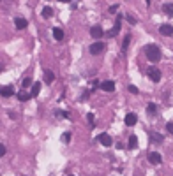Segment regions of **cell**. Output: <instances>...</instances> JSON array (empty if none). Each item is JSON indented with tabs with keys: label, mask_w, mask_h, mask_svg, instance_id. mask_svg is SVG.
<instances>
[{
	"label": "cell",
	"mask_w": 173,
	"mask_h": 176,
	"mask_svg": "<svg viewBox=\"0 0 173 176\" xmlns=\"http://www.w3.org/2000/svg\"><path fill=\"white\" fill-rule=\"evenodd\" d=\"M0 95H2V97H12V95H14V90H12V86H2L0 88Z\"/></svg>",
	"instance_id": "cell-9"
},
{
	"label": "cell",
	"mask_w": 173,
	"mask_h": 176,
	"mask_svg": "<svg viewBox=\"0 0 173 176\" xmlns=\"http://www.w3.org/2000/svg\"><path fill=\"white\" fill-rule=\"evenodd\" d=\"M145 55H147V58H148L150 62H154V64L161 60V50L157 48L156 44H148V46H147L145 48Z\"/></svg>",
	"instance_id": "cell-1"
},
{
	"label": "cell",
	"mask_w": 173,
	"mask_h": 176,
	"mask_svg": "<svg viewBox=\"0 0 173 176\" xmlns=\"http://www.w3.org/2000/svg\"><path fill=\"white\" fill-rule=\"evenodd\" d=\"M166 130L170 132V134H173V123H166Z\"/></svg>",
	"instance_id": "cell-25"
},
{
	"label": "cell",
	"mask_w": 173,
	"mask_h": 176,
	"mask_svg": "<svg viewBox=\"0 0 173 176\" xmlns=\"http://www.w3.org/2000/svg\"><path fill=\"white\" fill-rule=\"evenodd\" d=\"M120 21H122V16H119V18H117V23H115V27H113V28H111V30L108 32V35H110V37H113V35H117V33H119V30H120Z\"/></svg>",
	"instance_id": "cell-10"
},
{
	"label": "cell",
	"mask_w": 173,
	"mask_h": 176,
	"mask_svg": "<svg viewBox=\"0 0 173 176\" xmlns=\"http://www.w3.org/2000/svg\"><path fill=\"white\" fill-rule=\"evenodd\" d=\"M0 72H2V65H0Z\"/></svg>",
	"instance_id": "cell-32"
},
{
	"label": "cell",
	"mask_w": 173,
	"mask_h": 176,
	"mask_svg": "<svg viewBox=\"0 0 173 176\" xmlns=\"http://www.w3.org/2000/svg\"><path fill=\"white\" fill-rule=\"evenodd\" d=\"M129 92H131V94H138V88H136L134 85H131V86H129Z\"/></svg>",
	"instance_id": "cell-26"
},
{
	"label": "cell",
	"mask_w": 173,
	"mask_h": 176,
	"mask_svg": "<svg viewBox=\"0 0 173 176\" xmlns=\"http://www.w3.org/2000/svg\"><path fill=\"white\" fill-rule=\"evenodd\" d=\"M159 32H161L162 35H173V27L171 25H161V27H159Z\"/></svg>",
	"instance_id": "cell-12"
},
{
	"label": "cell",
	"mask_w": 173,
	"mask_h": 176,
	"mask_svg": "<svg viewBox=\"0 0 173 176\" xmlns=\"http://www.w3.org/2000/svg\"><path fill=\"white\" fill-rule=\"evenodd\" d=\"M103 28L99 27V25H94L92 28H90V35H92V39H101L103 37Z\"/></svg>",
	"instance_id": "cell-4"
},
{
	"label": "cell",
	"mask_w": 173,
	"mask_h": 176,
	"mask_svg": "<svg viewBox=\"0 0 173 176\" xmlns=\"http://www.w3.org/2000/svg\"><path fill=\"white\" fill-rule=\"evenodd\" d=\"M148 160H150L152 164H161V162H162V157L157 153V152H150V153H148Z\"/></svg>",
	"instance_id": "cell-8"
},
{
	"label": "cell",
	"mask_w": 173,
	"mask_h": 176,
	"mask_svg": "<svg viewBox=\"0 0 173 176\" xmlns=\"http://www.w3.org/2000/svg\"><path fill=\"white\" fill-rule=\"evenodd\" d=\"M148 77H150L154 83H159L161 81V71H159L157 67H150V69H148Z\"/></svg>",
	"instance_id": "cell-2"
},
{
	"label": "cell",
	"mask_w": 173,
	"mask_h": 176,
	"mask_svg": "<svg viewBox=\"0 0 173 176\" xmlns=\"http://www.w3.org/2000/svg\"><path fill=\"white\" fill-rule=\"evenodd\" d=\"M23 88H28V86H32V79H30V77H25V79H23Z\"/></svg>",
	"instance_id": "cell-23"
},
{
	"label": "cell",
	"mask_w": 173,
	"mask_h": 176,
	"mask_svg": "<svg viewBox=\"0 0 173 176\" xmlns=\"http://www.w3.org/2000/svg\"><path fill=\"white\" fill-rule=\"evenodd\" d=\"M60 2H64V4H69L71 0H60Z\"/></svg>",
	"instance_id": "cell-31"
},
{
	"label": "cell",
	"mask_w": 173,
	"mask_h": 176,
	"mask_svg": "<svg viewBox=\"0 0 173 176\" xmlns=\"http://www.w3.org/2000/svg\"><path fill=\"white\" fill-rule=\"evenodd\" d=\"M88 121H90V125H96V123H94V115H88Z\"/></svg>",
	"instance_id": "cell-30"
},
{
	"label": "cell",
	"mask_w": 173,
	"mask_h": 176,
	"mask_svg": "<svg viewBox=\"0 0 173 176\" xmlns=\"http://www.w3.org/2000/svg\"><path fill=\"white\" fill-rule=\"evenodd\" d=\"M44 77H46V83H48V85H51V83L55 81V74L49 71V69H44Z\"/></svg>",
	"instance_id": "cell-13"
},
{
	"label": "cell",
	"mask_w": 173,
	"mask_h": 176,
	"mask_svg": "<svg viewBox=\"0 0 173 176\" xmlns=\"http://www.w3.org/2000/svg\"><path fill=\"white\" fill-rule=\"evenodd\" d=\"M101 90H104V92H113L115 90V83L110 81V79H106V81L101 83Z\"/></svg>",
	"instance_id": "cell-7"
},
{
	"label": "cell",
	"mask_w": 173,
	"mask_h": 176,
	"mask_svg": "<svg viewBox=\"0 0 173 176\" xmlns=\"http://www.w3.org/2000/svg\"><path fill=\"white\" fill-rule=\"evenodd\" d=\"M129 42H131V35H127V37L124 39V44H122V51H125V50H127V46H129Z\"/></svg>",
	"instance_id": "cell-22"
},
{
	"label": "cell",
	"mask_w": 173,
	"mask_h": 176,
	"mask_svg": "<svg viewBox=\"0 0 173 176\" xmlns=\"http://www.w3.org/2000/svg\"><path fill=\"white\" fill-rule=\"evenodd\" d=\"M131 150H134L136 146H138V138L136 136H129V144H127Z\"/></svg>",
	"instance_id": "cell-16"
},
{
	"label": "cell",
	"mask_w": 173,
	"mask_h": 176,
	"mask_svg": "<svg viewBox=\"0 0 173 176\" xmlns=\"http://www.w3.org/2000/svg\"><path fill=\"white\" fill-rule=\"evenodd\" d=\"M117 9H119V6H111V7H110V12H111V14H115V12H117Z\"/></svg>",
	"instance_id": "cell-28"
},
{
	"label": "cell",
	"mask_w": 173,
	"mask_h": 176,
	"mask_svg": "<svg viewBox=\"0 0 173 176\" xmlns=\"http://www.w3.org/2000/svg\"><path fill=\"white\" fill-rule=\"evenodd\" d=\"M150 138L154 143H162V136L161 134H157V132H154V134H150Z\"/></svg>",
	"instance_id": "cell-20"
},
{
	"label": "cell",
	"mask_w": 173,
	"mask_h": 176,
	"mask_svg": "<svg viewBox=\"0 0 173 176\" xmlns=\"http://www.w3.org/2000/svg\"><path fill=\"white\" fill-rule=\"evenodd\" d=\"M127 20H129L133 25H136V18H133V16H129V14H127Z\"/></svg>",
	"instance_id": "cell-29"
},
{
	"label": "cell",
	"mask_w": 173,
	"mask_h": 176,
	"mask_svg": "<svg viewBox=\"0 0 173 176\" xmlns=\"http://www.w3.org/2000/svg\"><path fill=\"white\" fill-rule=\"evenodd\" d=\"M14 25H16L18 30H23V28H27L28 21L25 20V18H16V20H14Z\"/></svg>",
	"instance_id": "cell-11"
},
{
	"label": "cell",
	"mask_w": 173,
	"mask_h": 176,
	"mask_svg": "<svg viewBox=\"0 0 173 176\" xmlns=\"http://www.w3.org/2000/svg\"><path fill=\"white\" fill-rule=\"evenodd\" d=\"M53 37L57 39V41H62V39H64V32H62L60 28H53Z\"/></svg>",
	"instance_id": "cell-17"
},
{
	"label": "cell",
	"mask_w": 173,
	"mask_h": 176,
	"mask_svg": "<svg viewBox=\"0 0 173 176\" xmlns=\"http://www.w3.org/2000/svg\"><path fill=\"white\" fill-rule=\"evenodd\" d=\"M162 11H164L168 16L171 18L173 16V4H164V6H162Z\"/></svg>",
	"instance_id": "cell-15"
},
{
	"label": "cell",
	"mask_w": 173,
	"mask_h": 176,
	"mask_svg": "<svg viewBox=\"0 0 173 176\" xmlns=\"http://www.w3.org/2000/svg\"><path fill=\"white\" fill-rule=\"evenodd\" d=\"M62 141H64V143H69V141H71V134H69V132H65L64 136H62Z\"/></svg>",
	"instance_id": "cell-24"
},
{
	"label": "cell",
	"mask_w": 173,
	"mask_h": 176,
	"mask_svg": "<svg viewBox=\"0 0 173 176\" xmlns=\"http://www.w3.org/2000/svg\"><path fill=\"white\" fill-rule=\"evenodd\" d=\"M147 113H148V115H156V113H157V106L150 102V104L147 106Z\"/></svg>",
	"instance_id": "cell-19"
},
{
	"label": "cell",
	"mask_w": 173,
	"mask_h": 176,
	"mask_svg": "<svg viewBox=\"0 0 173 176\" xmlns=\"http://www.w3.org/2000/svg\"><path fill=\"white\" fill-rule=\"evenodd\" d=\"M104 48H106V46L97 41V42H94L92 46H90V53H92V55H101V53L104 51Z\"/></svg>",
	"instance_id": "cell-3"
},
{
	"label": "cell",
	"mask_w": 173,
	"mask_h": 176,
	"mask_svg": "<svg viewBox=\"0 0 173 176\" xmlns=\"http://www.w3.org/2000/svg\"><path fill=\"white\" fill-rule=\"evenodd\" d=\"M136 121H138V116H136L134 113H127V115H125V125L127 127L136 125Z\"/></svg>",
	"instance_id": "cell-6"
},
{
	"label": "cell",
	"mask_w": 173,
	"mask_h": 176,
	"mask_svg": "<svg viewBox=\"0 0 173 176\" xmlns=\"http://www.w3.org/2000/svg\"><path fill=\"white\" fill-rule=\"evenodd\" d=\"M99 143L103 144V146H111L113 141H111V138H110L106 132H103V134H99Z\"/></svg>",
	"instance_id": "cell-5"
},
{
	"label": "cell",
	"mask_w": 173,
	"mask_h": 176,
	"mask_svg": "<svg viewBox=\"0 0 173 176\" xmlns=\"http://www.w3.org/2000/svg\"><path fill=\"white\" fill-rule=\"evenodd\" d=\"M43 16L44 18H51L53 16V9H51V7H44L43 9Z\"/></svg>",
	"instance_id": "cell-21"
},
{
	"label": "cell",
	"mask_w": 173,
	"mask_h": 176,
	"mask_svg": "<svg viewBox=\"0 0 173 176\" xmlns=\"http://www.w3.org/2000/svg\"><path fill=\"white\" fill-rule=\"evenodd\" d=\"M39 90H41V83H32V90H30V97H37Z\"/></svg>",
	"instance_id": "cell-14"
},
{
	"label": "cell",
	"mask_w": 173,
	"mask_h": 176,
	"mask_svg": "<svg viewBox=\"0 0 173 176\" xmlns=\"http://www.w3.org/2000/svg\"><path fill=\"white\" fill-rule=\"evenodd\" d=\"M18 99L21 100V102H27V100L30 99V95H28L27 92H25V90H21V92H20V94H18Z\"/></svg>",
	"instance_id": "cell-18"
},
{
	"label": "cell",
	"mask_w": 173,
	"mask_h": 176,
	"mask_svg": "<svg viewBox=\"0 0 173 176\" xmlns=\"http://www.w3.org/2000/svg\"><path fill=\"white\" fill-rule=\"evenodd\" d=\"M4 155H6V146L0 144V157H4Z\"/></svg>",
	"instance_id": "cell-27"
}]
</instances>
